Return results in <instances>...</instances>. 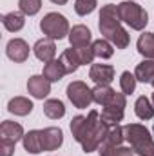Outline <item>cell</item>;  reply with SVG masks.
Segmentation results:
<instances>
[{
  "mask_svg": "<svg viewBox=\"0 0 154 156\" xmlns=\"http://www.w3.org/2000/svg\"><path fill=\"white\" fill-rule=\"evenodd\" d=\"M13 153H15V144L2 140L0 142V156H13Z\"/></svg>",
  "mask_w": 154,
  "mask_h": 156,
  "instance_id": "32",
  "label": "cell"
},
{
  "mask_svg": "<svg viewBox=\"0 0 154 156\" xmlns=\"http://www.w3.org/2000/svg\"><path fill=\"white\" fill-rule=\"evenodd\" d=\"M134 76H136L138 82L151 83L154 80V60L152 58H145L142 64H138L136 71H134Z\"/></svg>",
  "mask_w": 154,
  "mask_h": 156,
  "instance_id": "19",
  "label": "cell"
},
{
  "mask_svg": "<svg viewBox=\"0 0 154 156\" xmlns=\"http://www.w3.org/2000/svg\"><path fill=\"white\" fill-rule=\"evenodd\" d=\"M98 153H100V156H114L116 147L111 145V144H107V142H103V144L98 147Z\"/></svg>",
  "mask_w": 154,
  "mask_h": 156,
  "instance_id": "33",
  "label": "cell"
},
{
  "mask_svg": "<svg viewBox=\"0 0 154 156\" xmlns=\"http://www.w3.org/2000/svg\"><path fill=\"white\" fill-rule=\"evenodd\" d=\"M80 56V62L82 66H87V64H93L94 60V51H93V45H85V47H75Z\"/></svg>",
  "mask_w": 154,
  "mask_h": 156,
  "instance_id": "31",
  "label": "cell"
},
{
  "mask_svg": "<svg viewBox=\"0 0 154 156\" xmlns=\"http://www.w3.org/2000/svg\"><path fill=\"white\" fill-rule=\"evenodd\" d=\"M5 53L9 56V60L16 62V64H22L27 60L29 56V45L27 42L22 38H13L7 42V47H5Z\"/></svg>",
  "mask_w": 154,
  "mask_h": 156,
  "instance_id": "10",
  "label": "cell"
},
{
  "mask_svg": "<svg viewBox=\"0 0 154 156\" xmlns=\"http://www.w3.org/2000/svg\"><path fill=\"white\" fill-rule=\"evenodd\" d=\"M62 144H64V133L60 127H47L42 131L44 151H56Z\"/></svg>",
  "mask_w": 154,
  "mask_h": 156,
  "instance_id": "12",
  "label": "cell"
},
{
  "mask_svg": "<svg viewBox=\"0 0 154 156\" xmlns=\"http://www.w3.org/2000/svg\"><path fill=\"white\" fill-rule=\"evenodd\" d=\"M109 129H111V123H107L105 120H98V123L93 127V131L87 134V138L82 142V149H83V153H93V151H96L102 144H103V140L107 138V133H109Z\"/></svg>",
  "mask_w": 154,
  "mask_h": 156,
  "instance_id": "7",
  "label": "cell"
},
{
  "mask_svg": "<svg viewBox=\"0 0 154 156\" xmlns=\"http://www.w3.org/2000/svg\"><path fill=\"white\" fill-rule=\"evenodd\" d=\"M0 136L2 140H7V142H13L16 144L18 140H22L26 134H24V127L16 122H11V120H5L2 122L0 125Z\"/></svg>",
  "mask_w": 154,
  "mask_h": 156,
  "instance_id": "14",
  "label": "cell"
},
{
  "mask_svg": "<svg viewBox=\"0 0 154 156\" xmlns=\"http://www.w3.org/2000/svg\"><path fill=\"white\" fill-rule=\"evenodd\" d=\"M51 2H53V4H58V5H64L67 0H51Z\"/></svg>",
  "mask_w": 154,
  "mask_h": 156,
  "instance_id": "35",
  "label": "cell"
},
{
  "mask_svg": "<svg viewBox=\"0 0 154 156\" xmlns=\"http://www.w3.org/2000/svg\"><path fill=\"white\" fill-rule=\"evenodd\" d=\"M100 33L105 37V40H109L113 45H116L118 49H125L129 45V35L127 31L121 27V20L118 15V5L114 4H105L100 11Z\"/></svg>",
  "mask_w": 154,
  "mask_h": 156,
  "instance_id": "1",
  "label": "cell"
},
{
  "mask_svg": "<svg viewBox=\"0 0 154 156\" xmlns=\"http://www.w3.org/2000/svg\"><path fill=\"white\" fill-rule=\"evenodd\" d=\"M151 83H152V87H154V80H152V82H151Z\"/></svg>",
  "mask_w": 154,
  "mask_h": 156,
  "instance_id": "37",
  "label": "cell"
},
{
  "mask_svg": "<svg viewBox=\"0 0 154 156\" xmlns=\"http://www.w3.org/2000/svg\"><path fill=\"white\" fill-rule=\"evenodd\" d=\"M2 24L7 31L11 33H16L20 31L24 26H26V18H24V13H18V11H11L7 15L2 16Z\"/></svg>",
  "mask_w": 154,
  "mask_h": 156,
  "instance_id": "20",
  "label": "cell"
},
{
  "mask_svg": "<svg viewBox=\"0 0 154 156\" xmlns=\"http://www.w3.org/2000/svg\"><path fill=\"white\" fill-rule=\"evenodd\" d=\"M44 115L51 120H60L65 115V105L58 98H51L44 104Z\"/></svg>",
  "mask_w": 154,
  "mask_h": 156,
  "instance_id": "23",
  "label": "cell"
},
{
  "mask_svg": "<svg viewBox=\"0 0 154 156\" xmlns=\"http://www.w3.org/2000/svg\"><path fill=\"white\" fill-rule=\"evenodd\" d=\"M93 51H94V56H98L102 60H107V58H111L114 55V49H113L111 42L109 40H103V38L93 42Z\"/></svg>",
  "mask_w": 154,
  "mask_h": 156,
  "instance_id": "26",
  "label": "cell"
},
{
  "mask_svg": "<svg viewBox=\"0 0 154 156\" xmlns=\"http://www.w3.org/2000/svg\"><path fill=\"white\" fill-rule=\"evenodd\" d=\"M18 7H20V13H24L27 16H33L40 11L42 0H18Z\"/></svg>",
  "mask_w": 154,
  "mask_h": 156,
  "instance_id": "29",
  "label": "cell"
},
{
  "mask_svg": "<svg viewBox=\"0 0 154 156\" xmlns=\"http://www.w3.org/2000/svg\"><path fill=\"white\" fill-rule=\"evenodd\" d=\"M69 42H71V47H85V45H89V42H91L89 27H85L82 24L75 26L69 31Z\"/></svg>",
  "mask_w": 154,
  "mask_h": 156,
  "instance_id": "16",
  "label": "cell"
},
{
  "mask_svg": "<svg viewBox=\"0 0 154 156\" xmlns=\"http://www.w3.org/2000/svg\"><path fill=\"white\" fill-rule=\"evenodd\" d=\"M123 140H125L123 127H120L118 123H114V125H111V129H109V133H107V138H105L103 142H107V144H111V145H114V147H120Z\"/></svg>",
  "mask_w": 154,
  "mask_h": 156,
  "instance_id": "28",
  "label": "cell"
},
{
  "mask_svg": "<svg viewBox=\"0 0 154 156\" xmlns=\"http://www.w3.org/2000/svg\"><path fill=\"white\" fill-rule=\"evenodd\" d=\"M98 120H100L98 111H91L87 116H82V115L75 116L71 120V133H73V138L76 140L78 144H82V142L87 138V134L93 131V127L98 123Z\"/></svg>",
  "mask_w": 154,
  "mask_h": 156,
  "instance_id": "6",
  "label": "cell"
},
{
  "mask_svg": "<svg viewBox=\"0 0 154 156\" xmlns=\"http://www.w3.org/2000/svg\"><path fill=\"white\" fill-rule=\"evenodd\" d=\"M96 5H98L96 0H76L75 2V11L80 16H87L96 9Z\"/></svg>",
  "mask_w": 154,
  "mask_h": 156,
  "instance_id": "30",
  "label": "cell"
},
{
  "mask_svg": "<svg viewBox=\"0 0 154 156\" xmlns=\"http://www.w3.org/2000/svg\"><path fill=\"white\" fill-rule=\"evenodd\" d=\"M114 93L116 91L111 89L109 85H96V87L93 89V98H94L96 104H100V105L103 107V105H107V104L113 100Z\"/></svg>",
  "mask_w": 154,
  "mask_h": 156,
  "instance_id": "25",
  "label": "cell"
},
{
  "mask_svg": "<svg viewBox=\"0 0 154 156\" xmlns=\"http://www.w3.org/2000/svg\"><path fill=\"white\" fill-rule=\"evenodd\" d=\"M134 113L140 120H151L154 116V104H151L147 96H140L134 104Z\"/></svg>",
  "mask_w": 154,
  "mask_h": 156,
  "instance_id": "24",
  "label": "cell"
},
{
  "mask_svg": "<svg viewBox=\"0 0 154 156\" xmlns=\"http://www.w3.org/2000/svg\"><path fill=\"white\" fill-rule=\"evenodd\" d=\"M136 153L132 151V147H116L114 156H134Z\"/></svg>",
  "mask_w": 154,
  "mask_h": 156,
  "instance_id": "34",
  "label": "cell"
},
{
  "mask_svg": "<svg viewBox=\"0 0 154 156\" xmlns=\"http://www.w3.org/2000/svg\"><path fill=\"white\" fill-rule=\"evenodd\" d=\"M136 76L131 73V71H123L121 76H120V87H121V93L127 96V94H132L134 89H136Z\"/></svg>",
  "mask_w": 154,
  "mask_h": 156,
  "instance_id": "27",
  "label": "cell"
},
{
  "mask_svg": "<svg viewBox=\"0 0 154 156\" xmlns=\"http://www.w3.org/2000/svg\"><path fill=\"white\" fill-rule=\"evenodd\" d=\"M138 53L145 58H152L154 60V33H143L138 38Z\"/></svg>",
  "mask_w": 154,
  "mask_h": 156,
  "instance_id": "22",
  "label": "cell"
},
{
  "mask_svg": "<svg viewBox=\"0 0 154 156\" xmlns=\"http://www.w3.org/2000/svg\"><path fill=\"white\" fill-rule=\"evenodd\" d=\"M33 53H35V56L38 58L40 62L47 64V62L54 60V56H56V45H54V42L51 38H42L35 44Z\"/></svg>",
  "mask_w": 154,
  "mask_h": 156,
  "instance_id": "13",
  "label": "cell"
},
{
  "mask_svg": "<svg viewBox=\"0 0 154 156\" xmlns=\"http://www.w3.org/2000/svg\"><path fill=\"white\" fill-rule=\"evenodd\" d=\"M27 91L33 98L44 100L49 93H51V82L44 75H33L27 80Z\"/></svg>",
  "mask_w": 154,
  "mask_h": 156,
  "instance_id": "11",
  "label": "cell"
},
{
  "mask_svg": "<svg viewBox=\"0 0 154 156\" xmlns=\"http://www.w3.org/2000/svg\"><path fill=\"white\" fill-rule=\"evenodd\" d=\"M123 134L138 156H154V140L145 125L129 123L123 127Z\"/></svg>",
  "mask_w": 154,
  "mask_h": 156,
  "instance_id": "2",
  "label": "cell"
},
{
  "mask_svg": "<svg viewBox=\"0 0 154 156\" xmlns=\"http://www.w3.org/2000/svg\"><path fill=\"white\" fill-rule=\"evenodd\" d=\"M67 98H69V102L76 107V109H87L93 102H94V98H93V89H89L87 87V83H83V82H71L69 85H67Z\"/></svg>",
  "mask_w": 154,
  "mask_h": 156,
  "instance_id": "5",
  "label": "cell"
},
{
  "mask_svg": "<svg viewBox=\"0 0 154 156\" xmlns=\"http://www.w3.org/2000/svg\"><path fill=\"white\" fill-rule=\"evenodd\" d=\"M152 104H154V93H152Z\"/></svg>",
  "mask_w": 154,
  "mask_h": 156,
  "instance_id": "36",
  "label": "cell"
},
{
  "mask_svg": "<svg viewBox=\"0 0 154 156\" xmlns=\"http://www.w3.org/2000/svg\"><path fill=\"white\" fill-rule=\"evenodd\" d=\"M152 131H154V127H152Z\"/></svg>",
  "mask_w": 154,
  "mask_h": 156,
  "instance_id": "38",
  "label": "cell"
},
{
  "mask_svg": "<svg viewBox=\"0 0 154 156\" xmlns=\"http://www.w3.org/2000/svg\"><path fill=\"white\" fill-rule=\"evenodd\" d=\"M42 75L47 78L49 82H60L62 78L67 75V71H65L64 64H62L60 58H58V60H51V62H47V64L44 66V73H42Z\"/></svg>",
  "mask_w": 154,
  "mask_h": 156,
  "instance_id": "18",
  "label": "cell"
},
{
  "mask_svg": "<svg viewBox=\"0 0 154 156\" xmlns=\"http://www.w3.org/2000/svg\"><path fill=\"white\" fill-rule=\"evenodd\" d=\"M60 62L64 64V67H65L67 75H73V73H76L78 67L82 66V62H80V56H78V53H76V49H75V47H71V49H65V51L62 53V56H60Z\"/></svg>",
  "mask_w": 154,
  "mask_h": 156,
  "instance_id": "21",
  "label": "cell"
},
{
  "mask_svg": "<svg viewBox=\"0 0 154 156\" xmlns=\"http://www.w3.org/2000/svg\"><path fill=\"white\" fill-rule=\"evenodd\" d=\"M22 144H24V149L29 153V154H40L44 151V145H42V131H29L24 138H22Z\"/></svg>",
  "mask_w": 154,
  "mask_h": 156,
  "instance_id": "17",
  "label": "cell"
},
{
  "mask_svg": "<svg viewBox=\"0 0 154 156\" xmlns=\"http://www.w3.org/2000/svg\"><path fill=\"white\" fill-rule=\"evenodd\" d=\"M33 107H35L33 102L29 98H26V96H15L7 104V111L11 115H15V116H27L33 111Z\"/></svg>",
  "mask_w": 154,
  "mask_h": 156,
  "instance_id": "15",
  "label": "cell"
},
{
  "mask_svg": "<svg viewBox=\"0 0 154 156\" xmlns=\"http://www.w3.org/2000/svg\"><path fill=\"white\" fill-rule=\"evenodd\" d=\"M125 105H127L125 94H123V93H114L113 100H111L107 105H103V109H102V120H105V122L111 123V125L121 122L123 113H125Z\"/></svg>",
  "mask_w": 154,
  "mask_h": 156,
  "instance_id": "8",
  "label": "cell"
},
{
  "mask_svg": "<svg viewBox=\"0 0 154 156\" xmlns=\"http://www.w3.org/2000/svg\"><path fill=\"white\" fill-rule=\"evenodd\" d=\"M89 78L96 83V85H109L114 80V67L109 64H93Z\"/></svg>",
  "mask_w": 154,
  "mask_h": 156,
  "instance_id": "9",
  "label": "cell"
},
{
  "mask_svg": "<svg viewBox=\"0 0 154 156\" xmlns=\"http://www.w3.org/2000/svg\"><path fill=\"white\" fill-rule=\"evenodd\" d=\"M40 29L42 33L51 40H62L69 35V22L64 15L60 13H47L40 20Z\"/></svg>",
  "mask_w": 154,
  "mask_h": 156,
  "instance_id": "4",
  "label": "cell"
},
{
  "mask_svg": "<svg viewBox=\"0 0 154 156\" xmlns=\"http://www.w3.org/2000/svg\"><path fill=\"white\" fill-rule=\"evenodd\" d=\"M118 15H120V20L131 26V29L134 31H142L149 24V13L140 4L131 2V0L118 4Z\"/></svg>",
  "mask_w": 154,
  "mask_h": 156,
  "instance_id": "3",
  "label": "cell"
}]
</instances>
